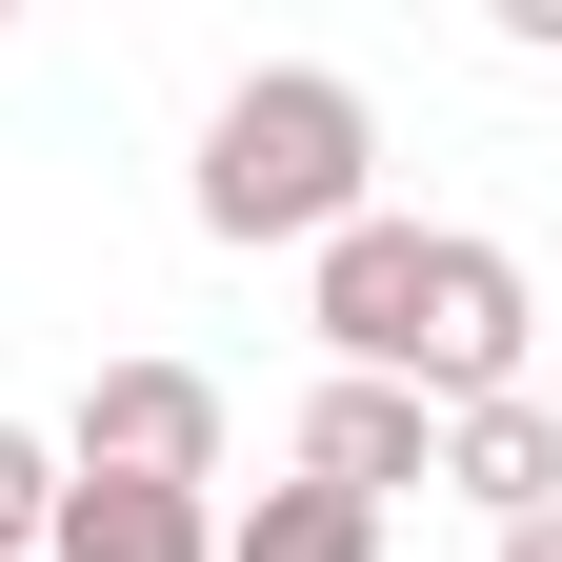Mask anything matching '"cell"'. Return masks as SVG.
<instances>
[{
  "label": "cell",
  "mask_w": 562,
  "mask_h": 562,
  "mask_svg": "<svg viewBox=\"0 0 562 562\" xmlns=\"http://www.w3.org/2000/svg\"><path fill=\"white\" fill-rule=\"evenodd\" d=\"M41 442H60V482H181V503H222V382L201 362H101Z\"/></svg>",
  "instance_id": "cell-2"
},
{
  "label": "cell",
  "mask_w": 562,
  "mask_h": 562,
  "mask_svg": "<svg viewBox=\"0 0 562 562\" xmlns=\"http://www.w3.org/2000/svg\"><path fill=\"white\" fill-rule=\"evenodd\" d=\"M222 562H382V522L322 482H261V503H222Z\"/></svg>",
  "instance_id": "cell-6"
},
{
  "label": "cell",
  "mask_w": 562,
  "mask_h": 562,
  "mask_svg": "<svg viewBox=\"0 0 562 562\" xmlns=\"http://www.w3.org/2000/svg\"><path fill=\"white\" fill-rule=\"evenodd\" d=\"M41 522H60V442L0 422V562H41Z\"/></svg>",
  "instance_id": "cell-7"
},
{
  "label": "cell",
  "mask_w": 562,
  "mask_h": 562,
  "mask_svg": "<svg viewBox=\"0 0 562 562\" xmlns=\"http://www.w3.org/2000/svg\"><path fill=\"white\" fill-rule=\"evenodd\" d=\"M281 482H322V503H362V522H382L402 482H442V422H422L402 382H322V402H302V442H281Z\"/></svg>",
  "instance_id": "cell-3"
},
{
  "label": "cell",
  "mask_w": 562,
  "mask_h": 562,
  "mask_svg": "<svg viewBox=\"0 0 562 562\" xmlns=\"http://www.w3.org/2000/svg\"><path fill=\"white\" fill-rule=\"evenodd\" d=\"M442 482H462L482 522H542V503H562V402H542V382H522V402H462V422H442Z\"/></svg>",
  "instance_id": "cell-4"
},
{
  "label": "cell",
  "mask_w": 562,
  "mask_h": 562,
  "mask_svg": "<svg viewBox=\"0 0 562 562\" xmlns=\"http://www.w3.org/2000/svg\"><path fill=\"white\" fill-rule=\"evenodd\" d=\"M41 562H222V503H181V482H60Z\"/></svg>",
  "instance_id": "cell-5"
},
{
  "label": "cell",
  "mask_w": 562,
  "mask_h": 562,
  "mask_svg": "<svg viewBox=\"0 0 562 562\" xmlns=\"http://www.w3.org/2000/svg\"><path fill=\"white\" fill-rule=\"evenodd\" d=\"M201 241H281V261H322L341 222H382V101L341 81V60H241L222 101H201Z\"/></svg>",
  "instance_id": "cell-1"
},
{
  "label": "cell",
  "mask_w": 562,
  "mask_h": 562,
  "mask_svg": "<svg viewBox=\"0 0 562 562\" xmlns=\"http://www.w3.org/2000/svg\"><path fill=\"white\" fill-rule=\"evenodd\" d=\"M503 562H562V503H542V522H503Z\"/></svg>",
  "instance_id": "cell-8"
}]
</instances>
